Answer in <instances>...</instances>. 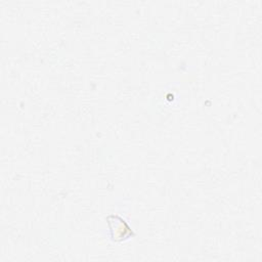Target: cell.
<instances>
[{"label":"cell","instance_id":"6da1fadb","mask_svg":"<svg viewBox=\"0 0 262 262\" xmlns=\"http://www.w3.org/2000/svg\"><path fill=\"white\" fill-rule=\"evenodd\" d=\"M110 236L113 242H122L134 236L135 233L132 231L128 223L118 215H110L106 218Z\"/></svg>","mask_w":262,"mask_h":262}]
</instances>
